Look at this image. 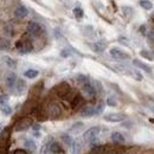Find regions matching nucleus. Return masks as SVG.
Listing matches in <instances>:
<instances>
[{"label":"nucleus","mask_w":154,"mask_h":154,"mask_svg":"<svg viewBox=\"0 0 154 154\" xmlns=\"http://www.w3.org/2000/svg\"><path fill=\"white\" fill-rule=\"evenodd\" d=\"M33 125V121L31 117H21L20 120H18L14 125V131L16 132H23V131H26L29 129L30 127H32Z\"/></svg>","instance_id":"f257e3e1"},{"label":"nucleus","mask_w":154,"mask_h":154,"mask_svg":"<svg viewBox=\"0 0 154 154\" xmlns=\"http://www.w3.org/2000/svg\"><path fill=\"white\" fill-rule=\"evenodd\" d=\"M55 91L59 97H66L70 93H71V88L69 85L68 82H60L59 84H57L55 87Z\"/></svg>","instance_id":"f03ea898"},{"label":"nucleus","mask_w":154,"mask_h":154,"mask_svg":"<svg viewBox=\"0 0 154 154\" xmlns=\"http://www.w3.org/2000/svg\"><path fill=\"white\" fill-rule=\"evenodd\" d=\"M18 51L20 54H29L33 50V45H32V42L29 40V39H23V40H19L17 44H16Z\"/></svg>","instance_id":"7ed1b4c3"},{"label":"nucleus","mask_w":154,"mask_h":154,"mask_svg":"<svg viewBox=\"0 0 154 154\" xmlns=\"http://www.w3.org/2000/svg\"><path fill=\"white\" fill-rule=\"evenodd\" d=\"M100 127H91V128H89L84 134H83V139H84V141H87V142H93V141H95L97 139V136L100 134Z\"/></svg>","instance_id":"20e7f679"},{"label":"nucleus","mask_w":154,"mask_h":154,"mask_svg":"<svg viewBox=\"0 0 154 154\" xmlns=\"http://www.w3.org/2000/svg\"><path fill=\"white\" fill-rule=\"evenodd\" d=\"M46 112H48L49 117L52 119V120L58 119L60 116V114H62V109H60V107L58 106L57 103H50L48 109H46Z\"/></svg>","instance_id":"39448f33"},{"label":"nucleus","mask_w":154,"mask_h":154,"mask_svg":"<svg viewBox=\"0 0 154 154\" xmlns=\"http://www.w3.org/2000/svg\"><path fill=\"white\" fill-rule=\"evenodd\" d=\"M110 56L113 58H115V59H117V60H125V59H129L131 58L129 54H127L123 50L117 49V48L110 49Z\"/></svg>","instance_id":"423d86ee"},{"label":"nucleus","mask_w":154,"mask_h":154,"mask_svg":"<svg viewBox=\"0 0 154 154\" xmlns=\"http://www.w3.org/2000/svg\"><path fill=\"white\" fill-rule=\"evenodd\" d=\"M82 93L87 98H94L96 95V90L91 83H85L82 85Z\"/></svg>","instance_id":"0eeeda50"},{"label":"nucleus","mask_w":154,"mask_h":154,"mask_svg":"<svg viewBox=\"0 0 154 154\" xmlns=\"http://www.w3.org/2000/svg\"><path fill=\"white\" fill-rule=\"evenodd\" d=\"M26 30H27V32H29L30 35H32V36H38L39 33H40V31H42V26L39 25L38 23H36V21H30V23L27 24Z\"/></svg>","instance_id":"6e6552de"},{"label":"nucleus","mask_w":154,"mask_h":154,"mask_svg":"<svg viewBox=\"0 0 154 154\" xmlns=\"http://www.w3.org/2000/svg\"><path fill=\"white\" fill-rule=\"evenodd\" d=\"M126 119V115L122 113H110L104 115V120L108 122H121Z\"/></svg>","instance_id":"1a4fd4ad"},{"label":"nucleus","mask_w":154,"mask_h":154,"mask_svg":"<svg viewBox=\"0 0 154 154\" xmlns=\"http://www.w3.org/2000/svg\"><path fill=\"white\" fill-rule=\"evenodd\" d=\"M11 136V128L6 127L4 131H1L0 133V148H4L7 145V141Z\"/></svg>","instance_id":"9d476101"},{"label":"nucleus","mask_w":154,"mask_h":154,"mask_svg":"<svg viewBox=\"0 0 154 154\" xmlns=\"http://www.w3.org/2000/svg\"><path fill=\"white\" fill-rule=\"evenodd\" d=\"M36 109H37V103L35 100H31V98L27 100L23 106V113H32Z\"/></svg>","instance_id":"9b49d317"},{"label":"nucleus","mask_w":154,"mask_h":154,"mask_svg":"<svg viewBox=\"0 0 154 154\" xmlns=\"http://www.w3.org/2000/svg\"><path fill=\"white\" fill-rule=\"evenodd\" d=\"M89 46L91 48V50H93L94 52L101 54V52H103V51L106 50L107 44H106L104 42H97V43H91V44H89Z\"/></svg>","instance_id":"f8f14e48"},{"label":"nucleus","mask_w":154,"mask_h":154,"mask_svg":"<svg viewBox=\"0 0 154 154\" xmlns=\"http://www.w3.org/2000/svg\"><path fill=\"white\" fill-rule=\"evenodd\" d=\"M17 81H18V78H17V75L14 74V72H11V74H8L7 77H6V85L10 88V89H14V87H16V84H17Z\"/></svg>","instance_id":"ddd939ff"},{"label":"nucleus","mask_w":154,"mask_h":154,"mask_svg":"<svg viewBox=\"0 0 154 154\" xmlns=\"http://www.w3.org/2000/svg\"><path fill=\"white\" fill-rule=\"evenodd\" d=\"M49 151L52 154H65V151L60 147L58 142H51L49 146Z\"/></svg>","instance_id":"4468645a"},{"label":"nucleus","mask_w":154,"mask_h":154,"mask_svg":"<svg viewBox=\"0 0 154 154\" xmlns=\"http://www.w3.org/2000/svg\"><path fill=\"white\" fill-rule=\"evenodd\" d=\"M81 116L83 117H91V116L95 115V107H91V106H87L84 107L82 110H81Z\"/></svg>","instance_id":"2eb2a0df"},{"label":"nucleus","mask_w":154,"mask_h":154,"mask_svg":"<svg viewBox=\"0 0 154 154\" xmlns=\"http://www.w3.org/2000/svg\"><path fill=\"white\" fill-rule=\"evenodd\" d=\"M14 14H16L17 18H25V17L29 14V11H27V8H26L25 6L18 5V7H17L16 11H14Z\"/></svg>","instance_id":"dca6fc26"},{"label":"nucleus","mask_w":154,"mask_h":154,"mask_svg":"<svg viewBox=\"0 0 154 154\" xmlns=\"http://www.w3.org/2000/svg\"><path fill=\"white\" fill-rule=\"evenodd\" d=\"M133 64H134L136 68H139V69H141V70H143V71H146V72H148V74H151V72H152L151 66H148L147 64L142 63V62H141V60H139V59H134V60H133Z\"/></svg>","instance_id":"f3484780"},{"label":"nucleus","mask_w":154,"mask_h":154,"mask_svg":"<svg viewBox=\"0 0 154 154\" xmlns=\"http://www.w3.org/2000/svg\"><path fill=\"white\" fill-rule=\"evenodd\" d=\"M82 104H83V97L81 96V95H76V96L71 100V108L74 110L78 109Z\"/></svg>","instance_id":"a211bd4d"},{"label":"nucleus","mask_w":154,"mask_h":154,"mask_svg":"<svg viewBox=\"0 0 154 154\" xmlns=\"http://www.w3.org/2000/svg\"><path fill=\"white\" fill-rule=\"evenodd\" d=\"M25 87H26L25 81H24V79H19V78H18L17 84H16V87H14L16 94H17V95H21V94H23V91L25 90Z\"/></svg>","instance_id":"6ab92c4d"},{"label":"nucleus","mask_w":154,"mask_h":154,"mask_svg":"<svg viewBox=\"0 0 154 154\" xmlns=\"http://www.w3.org/2000/svg\"><path fill=\"white\" fill-rule=\"evenodd\" d=\"M106 152H107L106 146H103V145H97V146L91 147V149L89 151L88 154H106Z\"/></svg>","instance_id":"aec40b11"},{"label":"nucleus","mask_w":154,"mask_h":154,"mask_svg":"<svg viewBox=\"0 0 154 154\" xmlns=\"http://www.w3.org/2000/svg\"><path fill=\"white\" fill-rule=\"evenodd\" d=\"M112 140H113V142H115L117 145L125 143V136L121 134L120 132H114V133L112 134Z\"/></svg>","instance_id":"412c9836"},{"label":"nucleus","mask_w":154,"mask_h":154,"mask_svg":"<svg viewBox=\"0 0 154 154\" xmlns=\"http://www.w3.org/2000/svg\"><path fill=\"white\" fill-rule=\"evenodd\" d=\"M37 112H36V116H37V120L38 121H46L48 120V117H49V115H48V112L46 110H44V109H42V108H38V109H36Z\"/></svg>","instance_id":"4be33fe9"},{"label":"nucleus","mask_w":154,"mask_h":154,"mask_svg":"<svg viewBox=\"0 0 154 154\" xmlns=\"http://www.w3.org/2000/svg\"><path fill=\"white\" fill-rule=\"evenodd\" d=\"M84 127V125L82 123V122H76L75 125H72L71 126V128H70V131H69V133L70 134H79V132L82 131V128Z\"/></svg>","instance_id":"5701e85b"},{"label":"nucleus","mask_w":154,"mask_h":154,"mask_svg":"<svg viewBox=\"0 0 154 154\" xmlns=\"http://www.w3.org/2000/svg\"><path fill=\"white\" fill-rule=\"evenodd\" d=\"M24 146H25V148H27V149H30V151H36V148H37V145H36V142H35L32 139L26 140V141L24 142Z\"/></svg>","instance_id":"b1692460"},{"label":"nucleus","mask_w":154,"mask_h":154,"mask_svg":"<svg viewBox=\"0 0 154 154\" xmlns=\"http://www.w3.org/2000/svg\"><path fill=\"white\" fill-rule=\"evenodd\" d=\"M38 70H35V69H29L24 72V76L26 78H35V77L38 76Z\"/></svg>","instance_id":"393cba45"},{"label":"nucleus","mask_w":154,"mask_h":154,"mask_svg":"<svg viewBox=\"0 0 154 154\" xmlns=\"http://www.w3.org/2000/svg\"><path fill=\"white\" fill-rule=\"evenodd\" d=\"M140 6L145 10H152L153 8V4L149 1V0H140Z\"/></svg>","instance_id":"a878e982"},{"label":"nucleus","mask_w":154,"mask_h":154,"mask_svg":"<svg viewBox=\"0 0 154 154\" xmlns=\"http://www.w3.org/2000/svg\"><path fill=\"white\" fill-rule=\"evenodd\" d=\"M10 49V42L5 38H0V51L8 50Z\"/></svg>","instance_id":"bb28decb"},{"label":"nucleus","mask_w":154,"mask_h":154,"mask_svg":"<svg viewBox=\"0 0 154 154\" xmlns=\"http://www.w3.org/2000/svg\"><path fill=\"white\" fill-rule=\"evenodd\" d=\"M62 140H63V141H64V142H65L68 146H70V147L74 145V139H72V137H71L69 134H63V135H62Z\"/></svg>","instance_id":"cd10ccee"},{"label":"nucleus","mask_w":154,"mask_h":154,"mask_svg":"<svg viewBox=\"0 0 154 154\" xmlns=\"http://www.w3.org/2000/svg\"><path fill=\"white\" fill-rule=\"evenodd\" d=\"M76 78H77V81H78V83H81L82 85L85 84V83H89V78H88V76H85V75L79 74V75H77Z\"/></svg>","instance_id":"c85d7f7f"},{"label":"nucleus","mask_w":154,"mask_h":154,"mask_svg":"<svg viewBox=\"0 0 154 154\" xmlns=\"http://www.w3.org/2000/svg\"><path fill=\"white\" fill-rule=\"evenodd\" d=\"M42 88H43V82H39L37 85H35V87L31 89V94H36V95H39V93L42 91Z\"/></svg>","instance_id":"c756f323"},{"label":"nucleus","mask_w":154,"mask_h":154,"mask_svg":"<svg viewBox=\"0 0 154 154\" xmlns=\"http://www.w3.org/2000/svg\"><path fill=\"white\" fill-rule=\"evenodd\" d=\"M94 88H95V90H96V93H103V87H102V83L100 82V81H97V79H95L94 81Z\"/></svg>","instance_id":"7c9ffc66"},{"label":"nucleus","mask_w":154,"mask_h":154,"mask_svg":"<svg viewBox=\"0 0 154 154\" xmlns=\"http://www.w3.org/2000/svg\"><path fill=\"white\" fill-rule=\"evenodd\" d=\"M72 147V154H78L81 151V142L79 141H74V145L71 146Z\"/></svg>","instance_id":"2f4dec72"},{"label":"nucleus","mask_w":154,"mask_h":154,"mask_svg":"<svg viewBox=\"0 0 154 154\" xmlns=\"http://www.w3.org/2000/svg\"><path fill=\"white\" fill-rule=\"evenodd\" d=\"M4 60L6 62V64H7L10 68H16V66H17V62H16L14 59H12V58L4 57Z\"/></svg>","instance_id":"473e14b6"},{"label":"nucleus","mask_w":154,"mask_h":154,"mask_svg":"<svg viewBox=\"0 0 154 154\" xmlns=\"http://www.w3.org/2000/svg\"><path fill=\"white\" fill-rule=\"evenodd\" d=\"M0 109H1V112H2L4 115H10V114L12 113V108H11V106H8V104L0 107Z\"/></svg>","instance_id":"72a5a7b5"},{"label":"nucleus","mask_w":154,"mask_h":154,"mask_svg":"<svg viewBox=\"0 0 154 154\" xmlns=\"http://www.w3.org/2000/svg\"><path fill=\"white\" fill-rule=\"evenodd\" d=\"M74 14H75V17H76L77 19H81V18L83 17L84 12H83V10H82L81 7H75V8H74Z\"/></svg>","instance_id":"f704fd0d"},{"label":"nucleus","mask_w":154,"mask_h":154,"mask_svg":"<svg viewBox=\"0 0 154 154\" xmlns=\"http://www.w3.org/2000/svg\"><path fill=\"white\" fill-rule=\"evenodd\" d=\"M140 55L142 56L143 58H146V59H148V60H154V57L153 55L151 54V52H148V51H146V50H142L141 52H140Z\"/></svg>","instance_id":"c9c22d12"},{"label":"nucleus","mask_w":154,"mask_h":154,"mask_svg":"<svg viewBox=\"0 0 154 154\" xmlns=\"http://www.w3.org/2000/svg\"><path fill=\"white\" fill-rule=\"evenodd\" d=\"M103 109H104V103H103V102H98L97 106L95 107V115L101 114V113L103 112Z\"/></svg>","instance_id":"e433bc0d"},{"label":"nucleus","mask_w":154,"mask_h":154,"mask_svg":"<svg viewBox=\"0 0 154 154\" xmlns=\"http://www.w3.org/2000/svg\"><path fill=\"white\" fill-rule=\"evenodd\" d=\"M8 104V96L7 95H0V107Z\"/></svg>","instance_id":"4c0bfd02"},{"label":"nucleus","mask_w":154,"mask_h":154,"mask_svg":"<svg viewBox=\"0 0 154 154\" xmlns=\"http://www.w3.org/2000/svg\"><path fill=\"white\" fill-rule=\"evenodd\" d=\"M107 104L109 106V107H116L117 106V102H116V100L114 97H108L107 98Z\"/></svg>","instance_id":"58836bf2"},{"label":"nucleus","mask_w":154,"mask_h":154,"mask_svg":"<svg viewBox=\"0 0 154 154\" xmlns=\"http://www.w3.org/2000/svg\"><path fill=\"white\" fill-rule=\"evenodd\" d=\"M131 74L135 77V79H136V81H142V75H141L140 72H137V71L133 70V71H131Z\"/></svg>","instance_id":"ea45409f"},{"label":"nucleus","mask_w":154,"mask_h":154,"mask_svg":"<svg viewBox=\"0 0 154 154\" xmlns=\"http://www.w3.org/2000/svg\"><path fill=\"white\" fill-rule=\"evenodd\" d=\"M70 55H71V52H70L69 50H66V49H64V50L60 51V56H62V57L66 58V57H69Z\"/></svg>","instance_id":"a19ab883"},{"label":"nucleus","mask_w":154,"mask_h":154,"mask_svg":"<svg viewBox=\"0 0 154 154\" xmlns=\"http://www.w3.org/2000/svg\"><path fill=\"white\" fill-rule=\"evenodd\" d=\"M147 37L151 42H154V30H151L148 33H147Z\"/></svg>","instance_id":"79ce46f5"},{"label":"nucleus","mask_w":154,"mask_h":154,"mask_svg":"<svg viewBox=\"0 0 154 154\" xmlns=\"http://www.w3.org/2000/svg\"><path fill=\"white\" fill-rule=\"evenodd\" d=\"M106 154H120V152H119V149H114V148H112V149L107 151Z\"/></svg>","instance_id":"37998d69"},{"label":"nucleus","mask_w":154,"mask_h":154,"mask_svg":"<svg viewBox=\"0 0 154 154\" xmlns=\"http://www.w3.org/2000/svg\"><path fill=\"white\" fill-rule=\"evenodd\" d=\"M13 154H27L24 149H17V151H14V153Z\"/></svg>","instance_id":"c03bdc74"},{"label":"nucleus","mask_w":154,"mask_h":154,"mask_svg":"<svg viewBox=\"0 0 154 154\" xmlns=\"http://www.w3.org/2000/svg\"><path fill=\"white\" fill-rule=\"evenodd\" d=\"M32 128H33L35 131H39V129H40V126H39L38 123H36V125H32Z\"/></svg>","instance_id":"a18cd8bd"},{"label":"nucleus","mask_w":154,"mask_h":154,"mask_svg":"<svg viewBox=\"0 0 154 154\" xmlns=\"http://www.w3.org/2000/svg\"><path fill=\"white\" fill-rule=\"evenodd\" d=\"M140 31H141V33L145 35V26H141V27H140Z\"/></svg>","instance_id":"49530a36"},{"label":"nucleus","mask_w":154,"mask_h":154,"mask_svg":"<svg viewBox=\"0 0 154 154\" xmlns=\"http://www.w3.org/2000/svg\"><path fill=\"white\" fill-rule=\"evenodd\" d=\"M0 154H7V153H6V151H4V148H1L0 149Z\"/></svg>","instance_id":"de8ad7c7"},{"label":"nucleus","mask_w":154,"mask_h":154,"mask_svg":"<svg viewBox=\"0 0 154 154\" xmlns=\"http://www.w3.org/2000/svg\"><path fill=\"white\" fill-rule=\"evenodd\" d=\"M0 133H1V128H0Z\"/></svg>","instance_id":"09e8293b"}]
</instances>
